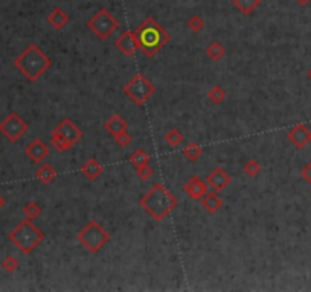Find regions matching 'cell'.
Segmentation results:
<instances>
[{
    "label": "cell",
    "mask_w": 311,
    "mask_h": 292,
    "mask_svg": "<svg viewBox=\"0 0 311 292\" xmlns=\"http://www.w3.org/2000/svg\"><path fill=\"white\" fill-rule=\"evenodd\" d=\"M179 206L177 198L171 190H168L162 183H156L151 189L139 198V207L146 212L154 221H165Z\"/></svg>",
    "instance_id": "cell-1"
},
{
    "label": "cell",
    "mask_w": 311,
    "mask_h": 292,
    "mask_svg": "<svg viewBox=\"0 0 311 292\" xmlns=\"http://www.w3.org/2000/svg\"><path fill=\"white\" fill-rule=\"evenodd\" d=\"M139 50L146 58H154L170 41L171 34L156 20L154 17H146L134 31Z\"/></svg>",
    "instance_id": "cell-2"
},
{
    "label": "cell",
    "mask_w": 311,
    "mask_h": 292,
    "mask_svg": "<svg viewBox=\"0 0 311 292\" xmlns=\"http://www.w3.org/2000/svg\"><path fill=\"white\" fill-rule=\"evenodd\" d=\"M13 64L28 81L35 82L52 67V58L32 43L17 58H14Z\"/></svg>",
    "instance_id": "cell-3"
},
{
    "label": "cell",
    "mask_w": 311,
    "mask_h": 292,
    "mask_svg": "<svg viewBox=\"0 0 311 292\" xmlns=\"http://www.w3.org/2000/svg\"><path fill=\"white\" fill-rule=\"evenodd\" d=\"M44 233L28 218L20 221L16 228L8 233V241L23 254H31L44 241Z\"/></svg>",
    "instance_id": "cell-4"
},
{
    "label": "cell",
    "mask_w": 311,
    "mask_h": 292,
    "mask_svg": "<svg viewBox=\"0 0 311 292\" xmlns=\"http://www.w3.org/2000/svg\"><path fill=\"white\" fill-rule=\"evenodd\" d=\"M110 233L98 221H89L76 235V241L92 254L99 253L110 242Z\"/></svg>",
    "instance_id": "cell-5"
},
{
    "label": "cell",
    "mask_w": 311,
    "mask_h": 292,
    "mask_svg": "<svg viewBox=\"0 0 311 292\" xmlns=\"http://www.w3.org/2000/svg\"><path fill=\"white\" fill-rule=\"evenodd\" d=\"M87 28L101 40H107L110 38L119 28V20L107 10V8H101L98 10L87 22Z\"/></svg>",
    "instance_id": "cell-6"
},
{
    "label": "cell",
    "mask_w": 311,
    "mask_h": 292,
    "mask_svg": "<svg viewBox=\"0 0 311 292\" xmlns=\"http://www.w3.org/2000/svg\"><path fill=\"white\" fill-rule=\"evenodd\" d=\"M122 91L134 105L142 107L146 101L152 98V94L156 93V87L145 75L137 73L124 85Z\"/></svg>",
    "instance_id": "cell-7"
},
{
    "label": "cell",
    "mask_w": 311,
    "mask_h": 292,
    "mask_svg": "<svg viewBox=\"0 0 311 292\" xmlns=\"http://www.w3.org/2000/svg\"><path fill=\"white\" fill-rule=\"evenodd\" d=\"M29 130L26 121H23L16 111H11L7 118L0 122V133L11 143H17Z\"/></svg>",
    "instance_id": "cell-8"
},
{
    "label": "cell",
    "mask_w": 311,
    "mask_h": 292,
    "mask_svg": "<svg viewBox=\"0 0 311 292\" xmlns=\"http://www.w3.org/2000/svg\"><path fill=\"white\" fill-rule=\"evenodd\" d=\"M206 183H207V186L211 187V190H215V192L220 193V192H223L229 187V184L232 183V177L224 167L217 166L206 177Z\"/></svg>",
    "instance_id": "cell-9"
},
{
    "label": "cell",
    "mask_w": 311,
    "mask_h": 292,
    "mask_svg": "<svg viewBox=\"0 0 311 292\" xmlns=\"http://www.w3.org/2000/svg\"><path fill=\"white\" fill-rule=\"evenodd\" d=\"M54 133H57V134H61L63 137H66L69 142H72L73 145H76L83 137H84V133H83V130L72 121V119H63V121H60V124L52 130Z\"/></svg>",
    "instance_id": "cell-10"
},
{
    "label": "cell",
    "mask_w": 311,
    "mask_h": 292,
    "mask_svg": "<svg viewBox=\"0 0 311 292\" xmlns=\"http://www.w3.org/2000/svg\"><path fill=\"white\" fill-rule=\"evenodd\" d=\"M115 47L125 56L131 58L134 56V53L139 50V44H137V38L134 31H125L122 32L116 40H115Z\"/></svg>",
    "instance_id": "cell-11"
},
{
    "label": "cell",
    "mask_w": 311,
    "mask_h": 292,
    "mask_svg": "<svg viewBox=\"0 0 311 292\" xmlns=\"http://www.w3.org/2000/svg\"><path fill=\"white\" fill-rule=\"evenodd\" d=\"M25 154H26V157H28L32 163L40 164V163H43V161L49 157L50 148H49V145H46L41 139H34L32 142H29V143L26 145Z\"/></svg>",
    "instance_id": "cell-12"
},
{
    "label": "cell",
    "mask_w": 311,
    "mask_h": 292,
    "mask_svg": "<svg viewBox=\"0 0 311 292\" xmlns=\"http://www.w3.org/2000/svg\"><path fill=\"white\" fill-rule=\"evenodd\" d=\"M309 137L311 131L305 124H297L287 133V140L297 149H303L309 143Z\"/></svg>",
    "instance_id": "cell-13"
},
{
    "label": "cell",
    "mask_w": 311,
    "mask_h": 292,
    "mask_svg": "<svg viewBox=\"0 0 311 292\" xmlns=\"http://www.w3.org/2000/svg\"><path fill=\"white\" fill-rule=\"evenodd\" d=\"M207 183L204 180H201L200 177H197V175H194V177H191L185 184H183V192L194 201H200L206 192H207Z\"/></svg>",
    "instance_id": "cell-14"
},
{
    "label": "cell",
    "mask_w": 311,
    "mask_h": 292,
    "mask_svg": "<svg viewBox=\"0 0 311 292\" xmlns=\"http://www.w3.org/2000/svg\"><path fill=\"white\" fill-rule=\"evenodd\" d=\"M200 206H201V209H203L206 213L215 215V213H218V212L223 209L224 201H223V198L218 195V192L211 190V192H206V195L200 200Z\"/></svg>",
    "instance_id": "cell-15"
},
{
    "label": "cell",
    "mask_w": 311,
    "mask_h": 292,
    "mask_svg": "<svg viewBox=\"0 0 311 292\" xmlns=\"http://www.w3.org/2000/svg\"><path fill=\"white\" fill-rule=\"evenodd\" d=\"M81 173L89 180V181H96L101 175L104 173V166L99 160L96 158H87L83 166H81Z\"/></svg>",
    "instance_id": "cell-16"
},
{
    "label": "cell",
    "mask_w": 311,
    "mask_h": 292,
    "mask_svg": "<svg viewBox=\"0 0 311 292\" xmlns=\"http://www.w3.org/2000/svg\"><path fill=\"white\" fill-rule=\"evenodd\" d=\"M46 22L52 26V29L61 31V29H64L70 23V17L67 16V13L63 8L57 7V8L52 10L50 14L46 17Z\"/></svg>",
    "instance_id": "cell-17"
},
{
    "label": "cell",
    "mask_w": 311,
    "mask_h": 292,
    "mask_svg": "<svg viewBox=\"0 0 311 292\" xmlns=\"http://www.w3.org/2000/svg\"><path fill=\"white\" fill-rule=\"evenodd\" d=\"M104 130H106L110 136H116L122 131H128V124L122 116L115 113L106 121V124H104Z\"/></svg>",
    "instance_id": "cell-18"
},
{
    "label": "cell",
    "mask_w": 311,
    "mask_h": 292,
    "mask_svg": "<svg viewBox=\"0 0 311 292\" xmlns=\"http://www.w3.org/2000/svg\"><path fill=\"white\" fill-rule=\"evenodd\" d=\"M35 178L43 183V184H50L57 178V170L54 169V166L49 163H40V166L35 170Z\"/></svg>",
    "instance_id": "cell-19"
},
{
    "label": "cell",
    "mask_w": 311,
    "mask_h": 292,
    "mask_svg": "<svg viewBox=\"0 0 311 292\" xmlns=\"http://www.w3.org/2000/svg\"><path fill=\"white\" fill-rule=\"evenodd\" d=\"M232 4L241 14L250 16L261 7V0H232Z\"/></svg>",
    "instance_id": "cell-20"
},
{
    "label": "cell",
    "mask_w": 311,
    "mask_h": 292,
    "mask_svg": "<svg viewBox=\"0 0 311 292\" xmlns=\"http://www.w3.org/2000/svg\"><path fill=\"white\" fill-rule=\"evenodd\" d=\"M50 146L54 148L57 152L63 154V152H66V151L72 149L75 145H73L72 142H69L66 137H63L61 134H57V133L52 131V133H50Z\"/></svg>",
    "instance_id": "cell-21"
},
{
    "label": "cell",
    "mask_w": 311,
    "mask_h": 292,
    "mask_svg": "<svg viewBox=\"0 0 311 292\" xmlns=\"http://www.w3.org/2000/svg\"><path fill=\"white\" fill-rule=\"evenodd\" d=\"M226 47L223 46V43H220L218 40H215V41H212L209 46L206 47V55L211 58L212 61H220V60H223L224 58V55H226Z\"/></svg>",
    "instance_id": "cell-22"
},
{
    "label": "cell",
    "mask_w": 311,
    "mask_h": 292,
    "mask_svg": "<svg viewBox=\"0 0 311 292\" xmlns=\"http://www.w3.org/2000/svg\"><path fill=\"white\" fill-rule=\"evenodd\" d=\"M130 163L136 167H140V166H145V164H149L151 163V155L143 149V148H137L136 151H133L128 157Z\"/></svg>",
    "instance_id": "cell-23"
},
{
    "label": "cell",
    "mask_w": 311,
    "mask_h": 292,
    "mask_svg": "<svg viewBox=\"0 0 311 292\" xmlns=\"http://www.w3.org/2000/svg\"><path fill=\"white\" fill-rule=\"evenodd\" d=\"M182 154L183 157L189 161V163H195L201 154H203V148L197 143V142H189L183 149H182Z\"/></svg>",
    "instance_id": "cell-24"
},
{
    "label": "cell",
    "mask_w": 311,
    "mask_h": 292,
    "mask_svg": "<svg viewBox=\"0 0 311 292\" xmlns=\"http://www.w3.org/2000/svg\"><path fill=\"white\" fill-rule=\"evenodd\" d=\"M227 98V91L221 87V85H214L211 87V90L207 91V99H209L214 105H220L226 101Z\"/></svg>",
    "instance_id": "cell-25"
},
{
    "label": "cell",
    "mask_w": 311,
    "mask_h": 292,
    "mask_svg": "<svg viewBox=\"0 0 311 292\" xmlns=\"http://www.w3.org/2000/svg\"><path fill=\"white\" fill-rule=\"evenodd\" d=\"M261 170H263L261 163H259L258 160H255V158L247 160V161L244 163V166H243V172L247 175L249 178H256L258 175L261 173Z\"/></svg>",
    "instance_id": "cell-26"
},
{
    "label": "cell",
    "mask_w": 311,
    "mask_h": 292,
    "mask_svg": "<svg viewBox=\"0 0 311 292\" xmlns=\"http://www.w3.org/2000/svg\"><path fill=\"white\" fill-rule=\"evenodd\" d=\"M185 140V136L180 130L177 128H171L167 134H165V142L171 146V148H179Z\"/></svg>",
    "instance_id": "cell-27"
},
{
    "label": "cell",
    "mask_w": 311,
    "mask_h": 292,
    "mask_svg": "<svg viewBox=\"0 0 311 292\" xmlns=\"http://www.w3.org/2000/svg\"><path fill=\"white\" fill-rule=\"evenodd\" d=\"M41 206L38 204V203H35V201H29V203H26L25 204V207H23V215H25V218H28V219H31V221H35L40 215H41Z\"/></svg>",
    "instance_id": "cell-28"
},
{
    "label": "cell",
    "mask_w": 311,
    "mask_h": 292,
    "mask_svg": "<svg viewBox=\"0 0 311 292\" xmlns=\"http://www.w3.org/2000/svg\"><path fill=\"white\" fill-rule=\"evenodd\" d=\"M188 29L192 32V34H200L203 29H204V19L200 16V14H195L192 17L188 19V23H186Z\"/></svg>",
    "instance_id": "cell-29"
},
{
    "label": "cell",
    "mask_w": 311,
    "mask_h": 292,
    "mask_svg": "<svg viewBox=\"0 0 311 292\" xmlns=\"http://www.w3.org/2000/svg\"><path fill=\"white\" fill-rule=\"evenodd\" d=\"M136 175L139 177V180L142 181H148L152 178L154 175V169L149 166V164H145V166H140V167H136Z\"/></svg>",
    "instance_id": "cell-30"
},
{
    "label": "cell",
    "mask_w": 311,
    "mask_h": 292,
    "mask_svg": "<svg viewBox=\"0 0 311 292\" xmlns=\"http://www.w3.org/2000/svg\"><path fill=\"white\" fill-rule=\"evenodd\" d=\"M19 266H20V263H19V260H17L14 256H7V257L4 259V262H2V268H4L7 272H10V274L16 272V271L19 269Z\"/></svg>",
    "instance_id": "cell-31"
},
{
    "label": "cell",
    "mask_w": 311,
    "mask_h": 292,
    "mask_svg": "<svg viewBox=\"0 0 311 292\" xmlns=\"http://www.w3.org/2000/svg\"><path fill=\"white\" fill-rule=\"evenodd\" d=\"M113 139H115L116 145H119L121 148H127V146L133 142V137L128 134V131H122V133L113 136Z\"/></svg>",
    "instance_id": "cell-32"
},
{
    "label": "cell",
    "mask_w": 311,
    "mask_h": 292,
    "mask_svg": "<svg viewBox=\"0 0 311 292\" xmlns=\"http://www.w3.org/2000/svg\"><path fill=\"white\" fill-rule=\"evenodd\" d=\"M300 177H302L308 184H311V161L306 163V164L300 169Z\"/></svg>",
    "instance_id": "cell-33"
},
{
    "label": "cell",
    "mask_w": 311,
    "mask_h": 292,
    "mask_svg": "<svg viewBox=\"0 0 311 292\" xmlns=\"http://www.w3.org/2000/svg\"><path fill=\"white\" fill-rule=\"evenodd\" d=\"M296 4L300 7H308L311 4V0H296Z\"/></svg>",
    "instance_id": "cell-34"
},
{
    "label": "cell",
    "mask_w": 311,
    "mask_h": 292,
    "mask_svg": "<svg viewBox=\"0 0 311 292\" xmlns=\"http://www.w3.org/2000/svg\"><path fill=\"white\" fill-rule=\"evenodd\" d=\"M4 207H5V198L0 195V210H2Z\"/></svg>",
    "instance_id": "cell-35"
},
{
    "label": "cell",
    "mask_w": 311,
    "mask_h": 292,
    "mask_svg": "<svg viewBox=\"0 0 311 292\" xmlns=\"http://www.w3.org/2000/svg\"><path fill=\"white\" fill-rule=\"evenodd\" d=\"M306 78H308V81L311 82V67H309V69L306 70Z\"/></svg>",
    "instance_id": "cell-36"
},
{
    "label": "cell",
    "mask_w": 311,
    "mask_h": 292,
    "mask_svg": "<svg viewBox=\"0 0 311 292\" xmlns=\"http://www.w3.org/2000/svg\"><path fill=\"white\" fill-rule=\"evenodd\" d=\"M309 143H311V137H309Z\"/></svg>",
    "instance_id": "cell-37"
},
{
    "label": "cell",
    "mask_w": 311,
    "mask_h": 292,
    "mask_svg": "<svg viewBox=\"0 0 311 292\" xmlns=\"http://www.w3.org/2000/svg\"><path fill=\"white\" fill-rule=\"evenodd\" d=\"M4 2H5V0H4Z\"/></svg>",
    "instance_id": "cell-38"
}]
</instances>
